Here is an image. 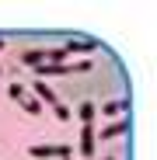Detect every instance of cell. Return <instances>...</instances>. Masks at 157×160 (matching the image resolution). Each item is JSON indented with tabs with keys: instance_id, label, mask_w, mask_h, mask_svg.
I'll use <instances>...</instances> for the list:
<instances>
[{
	"instance_id": "obj_1",
	"label": "cell",
	"mask_w": 157,
	"mask_h": 160,
	"mask_svg": "<svg viewBox=\"0 0 157 160\" xmlns=\"http://www.w3.org/2000/svg\"><path fill=\"white\" fill-rule=\"evenodd\" d=\"M28 153L39 157V160H49V157H56V160H70V157H73V143H32Z\"/></svg>"
},
{
	"instance_id": "obj_2",
	"label": "cell",
	"mask_w": 157,
	"mask_h": 160,
	"mask_svg": "<svg viewBox=\"0 0 157 160\" xmlns=\"http://www.w3.org/2000/svg\"><path fill=\"white\" fill-rule=\"evenodd\" d=\"M98 49H105L98 38H91V35H73L66 45H63V52H66V56H73V52H77V56H87V52H98Z\"/></svg>"
},
{
	"instance_id": "obj_3",
	"label": "cell",
	"mask_w": 157,
	"mask_h": 160,
	"mask_svg": "<svg viewBox=\"0 0 157 160\" xmlns=\"http://www.w3.org/2000/svg\"><path fill=\"white\" fill-rule=\"evenodd\" d=\"M129 132V118L122 115V118H115V122H105L101 129H94V136H98V143L101 139H119V136H126Z\"/></svg>"
},
{
	"instance_id": "obj_4",
	"label": "cell",
	"mask_w": 157,
	"mask_h": 160,
	"mask_svg": "<svg viewBox=\"0 0 157 160\" xmlns=\"http://www.w3.org/2000/svg\"><path fill=\"white\" fill-rule=\"evenodd\" d=\"M98 125H81V143H77V150H81V157H94L98 153V136H94Z\"/></svg>"
},
{
	"instance_id": "obj_5",
	"label": "cell",
	"mask_w": 157,
	"mask_h": 160,
	"mask_svg": "<svg viewBox=\"0 0 157 160\" xmlns=\"http://www.w3.org/2000/svg\"><path fill=\"white\" fill-rule=\"evenodd\" d=\"M32 91H35L32 98H35V101L42 104V108H45V104H49V108H52V104H60V98H56V91H52V87L45 84V80H35V84H32Z\"/></svg>"
},
{
	"instance_id": "obj_6",
	"label": "cell",
	"mask_w": 157,
	"mask_h": 160,
	"mask_svg": "<svg viewBox=\"0 0 157 160\" xmlns=\"http://www.w3.org/2000/svg\"><path fill=\"white\" fill-rule=\"evenodd\" d=\"M122 112H129V98H115V101H105L101 108H98V115H101V118H108V115H119V118H122Z\"/></svg>"
},
{
	"instance_id": "obj_7",
	"label": "cell",
	"mask_w": 157,
	"mask_h": 160,
	"mask_svg": "<svg viewBox=\"0 0 157 160\" xmlns=\"http://www.w3.org/2000/svg\"><path fill=\"white\" fill-rule=\"evenodd\" d=\"M77 118H81V125H94V118H98V104H94V101H84L81 108H77Z\"/></svg>"
},
{
	"instance_id": "obj_8",
	"label": "cell",
	"mask_w": 157,
	"mask_h": 160,
	"mask_svg": "<svg viewBox=\"0 0 157 160\" xmlns=\"http://www.w3.org/2000/svg\"><path fill=\"white\" fill-rule=\"evenodd\" d=\"M21 63L32 66V70L42 66V63H45V49H24V52H21Z\"/></svg>"
},
{
	"instance_id": "obj_9",
	"label": "cell",
	"mask_w": 157,
	"mask_h": 160,
	"mask_svg": "<svg viewBox=\"0 0 157 160\" xmlns=\"http://www.w3.org/2000/svg\"><path fill=\"white\" fill-rule=\"evenodd\" d=\"M18 104H21V108H24V115H42V104H39V101H35L32 94H24V98H21Z\"/></svg>"
},
{
	"instance_id": "obj_10",
	"label": "cell",
	"mask_w": 157,
	"mask_h": 160,
	"mask_svg": "<svg viewBox=\"0 0 157 160\" xmlns=\"http://www.w3.org/2000/svg\"><path fill=\"white\" fill-rule=\"evenodd\" d=\"M52 112H56V118H60V122H70V118H73L70 104H63V101H60V104H52Z\"/></svg>"
},
{
	"instance_id": "obj_11",
	"label": "cell",
	"mask_w": 157,
	"mask_h": 160,
	"mask_svg": "<svg viewBox=\"0 0 157 160\" xmlns=\"http://www.w3.org/2000/svg\"><path fill=\"white\" fill-rule=\"evenodd\" d=\"M24 94H28V91H24V84H18V80H14V84L7 87V98H11V101H21Z\"/></svg>"
},
{
	"instance_id": "obj_12",
	"label": "cell",
	"mask_w": 157,
	"mask_h": 160,
	"mask_svg": "<svg viewBox=\"0 0 157 160\" xmlns=\"http://www.w3.org/2000/svg\"><path fill=\"white\" fill-rule=\"evenodd\" d=\"M105 160H115V157H105Z\"/></svg>"
},
{
	"instance_id": "obj_13",
	"label": "cell",
	"mask_w": 157,
	"mask_h": 160,
	"mask_svg": "<svg viewBox=\"0 0 157 160\" xmlns=\"http://www.w3.org/2000/svg\"><path fill=\"white\" fill-rule=\"evenodd\" d=\"M0 73H4V66H0Z\"/></svg>"
}]
</instances>
